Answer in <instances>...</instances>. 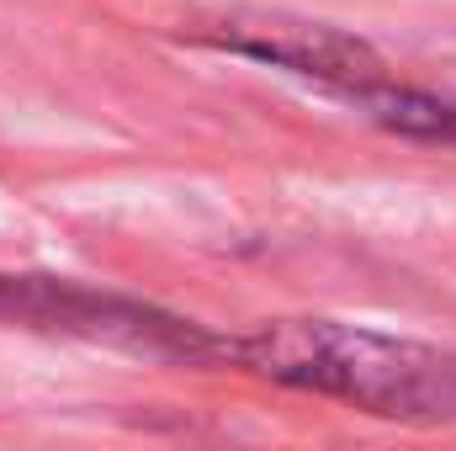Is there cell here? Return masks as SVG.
Returning <instances> with one entry per match:
<instances>
[{"instance_id":"6da1fadb","label":"cell","mask_w":456,"mask_h":451,"mask_svg":"<svg viewBox=\"0 0 456 451\" xmlns=\"http://www.w3.org/2000/svg\"><path fill=\"white\" fill-rule=\"evenodd\" d=\"M224 366L398 425H456V350L340 319H265L224 335Z\"/></svg>"},{"instance_id":"7a4b0ae2","label":"cell","mask_w":456,"mask_h":451,"mask_svg":"<svg viewBox=\"0 0 456 451\" xmlns=\"http://www.w3.org/2000/svg\"><path fill=\"white\" fill-rule=\"evenodd\" d=\"M0 324L32 330V335L86 340V345H112L127 356L175 361V366H224L218 330L181 319L170 308H154L143 298H127V292L69 282V276L0 271Z\"/></svg>"},{"instance_id":"3957f363","label":"cell","mask_w":456,"mask_h":451,"mask_svg":"<svg viewBox=\"0 0 456 451\" xmlns=\"http://www.w3.org/2000/svg\"><path fill=\"white\" fill-rule=\"evenodd\" d=\"M197 43L233 53V59H255L265 70H281L292 80H308L314 91L355 102L366 86L387 80L393 64L355 32L330 27V21H308V16H287V11H233L224 21L202 27Z\"/></svg>"},{"instance_id":"277c9868","label":"cell","mask_w":456,"mask_h":451,"mask_svg":"<svg viewBox=\"0 0 456 451\" xmlns=\"http://www.w3.org/2000/svg\"><path fill=\"white\" fill-rule=\"evenodd\" d=\"M355 112L377 122L382 133L414 138V144H456V96L452 91H430V86H409L398 75L366 86L355 102Z\"/></svg>"}]
</instances>
